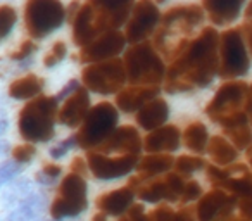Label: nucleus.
Instances as JSON below:
<instances>
[{"label": "nucleus", "mask_w": 252, "mask_h": 221, "mask_svg": "<svg viewBox=\"0 0 252 221\" xmlns=\"http://www.w3.org/2000/svg\"><path fill=\"white\" fill-rule=\"evenodd\" d=\"M220 33L213 26H206L190 42V45L171 61L166 69L164 90L168 94L192 92L213 83L220 67Z\"/></svg>", "instance_id": "1"}, {"label": "nucleus", "mask_w": 252, "mask_h": 221, "mask_svg": "<svg viewBox=\"0 0 252 221\" xmlns=\"http://www.w3.org/2000/svg\"><path fill=\"white\" fill-rule=\"evenodd\" d=\"M135 0H87L73 18V42L83 49L97 36L119 32L131 14Z\"/></svg>", "instance_id": "2"}, {"label": "nucleus", "mask_w": 252, "mask_h": 221, "mask_svg": "<svg viewBox=\"0 0 252 221\" xmlns=\"http://www.w3.org/2000/svg\"><path fill=\"white\" fill-rule=\"evenodd\" d=\"M206 12L200 5H176L164 12L154 36V49L169 61H175L199 33Z\"/></svg>", "instance_id": "3"}, {"label": "nucleus", "mask_w": 252, "mask_h": 221, "mask_svg": "<svg viewBox=\"0 0 252 221\" xmlns=\"http://www.w3.org/2000/svg\"><path fill=\"white\" fill-rule=\"evenodd\" d=\"M123 66L126 81L140 87H159L166 76L164 61L151 42L135 43L125 52Z\"/></svg>", "instance_id": "4"}, {"label": "nucleus", "mask_w": 252, "mask_h": 221, "mask_svg": "<svg viewBox=\"0 0 252 221\" xmlns=\"http://www.w3.org/2000/svg\"><path fill=\"white\" fill-rule=\"evenodd\" d=\"M57 105L59 102L54 97L40 95L23 107L21 114H19L18 128L21 137L28 144L49 142L54 137Z\"/></svg>", "instance_id": "5"}, {"label": "nucleus", "mask_w": 252, "mask_h": 221, "mask_svg": "<svg viewBox=\"0 0 252 221\" xmlns=\"http://www.w3.org/2000/svg\"><path fill=\"white\" fill-rule=\"evenodd\" d=\"M118 121L119 114L116 105L111 102H98L88 111L83 123L80 125V131L76 133L78 145L87 151L97 149L118 128Z\"/></svg>", "instance_id": "6"}, {"label": "nucleus", "mask_w": 252, "mask_h": 221, "mask_svg": "<svg viewBox=\"0 0 252 221\" xmlns=\"http://www.w3.org/2000/svg\"><path fill=\"white\" fill-rule=\"evenodd\" d=\"M66 21V9L61 0H26L25 23L32 38H45Z\"/></svg>", "instance_id": "7"}, {"label": "nucleus", "mask_w": 252, "mask_h": 221, "mask_svg": "<svg viewBox=\"0 0 252 221\" xmlns=\"http://www.w3.org/2000/svg\"><path fill=\"white\" fill-rule=\"evenodd\" d=\"M220 67L218 74L224 80L242 78L251 69V56L242 38L240 28H230L220 35Z\"/></svg>", "instance_id": "8"}, {"label": "nucleus", "mask_w": 252, "mask_h": 221, "mask_svg": "<svg viewBox=\"0 0 252 221\" xmlns=\"http://www.w3.org/2000/svg\"><path fill=\"white\" fill-rule=\"evenodd\" d=\"M83 87L98 95H114L125 88L126 71L123 59H109L102 63L87 64L81 71Z\"/></svg>", "instance_id": "9"}, {"label": "nucleus", "mask_w": 252, "mask_h": 221, "mask_svg": "<svg viewBox=\"0 0 252 221\" xmlns=\"http://www.w3.org/2000/svg\"><path fill=\"white\" fill-rule=\"evenodd\" d=\"M87 182L81 175L69 173L59 187V195L50 206L52 220L61 221L64 218H74L81 214L88 206Z\"/></svg>", "instance_id": "10"}, {"label": "nucleus", "mask_w": 252, "mask_h": 221, "mask_svg": "<svg viewBox=\"0 0 252 221\" xmlns=\"http://www.w3.org/2000/svg\"><path fill=\"white\" fill-rule=\"evenodd\" d=\"M161 23V12L154 0H137L131 9V14L125 25L126 43L147 42V38L158 30Z\"/></svg>", "instance_id": "11"}, {"label": "nucleus", "mask_w": 252, "mask_h": 221, "mask_svg": "<svg viewBox=\"0 0 252 221\" xmlns=\"http://www.w3.org/2000/svg\"><path fill=\"white\" fill-rule=\"evenodd\" d=\"M249 85L244 81H226L216 90L213 100L207 104L206 113L216 123H223L233 114L244 111V102L247 97Z\"/></svg>", "instance_id": "12"}, {"label": "nucleus", "mask_w": 252, "mask_h": 221, "mask_svg": "<svg viewBox=\"0 0 252 221\" xmlns=\"http://www.w3.org/2000/svg\"><path fill=\"white\" fill-rule=\"evenodd\" d=\"M138 156H111L98 154L95 151H90L87 156V168L92 171V175L98 180H116L126 176L133 168H137Z\"/></svg>", "instance_id": "13"}, {"label": "nucleus", "mask_w": 252, "mask_h": 221, "mask_svg": "<svg viewBox=\"0 0 252 221\" xmlns=\"http://www.w3.org/2000/svg\"><path fill=\"white\" fill-rule=\"evenodd\" d=\"M126 38L121 32H109L97 36L92 43L85 45L80 52V61L83 64H95L102 61L116 59L125 50Z\"/></svg>", "instance_id": "14"}, {"label": "nucleus", "mask_w": 252, "mask_h": 221, "mask_svg": "<svg viewBox=\"0 0 252 221\" xmlns=\"http://www.w3.org/2000/svg\"><path fill=\"white\" fill-rule=\"evenodd\" d=\"M144 149L140 133L133 126H119L112 131V135L95 149L98 154H119V156H138Z\"/></svg>", "instance_id": "15"}, {"label": "nucleus", "mask_w": 252, "mask_h": 221, "mask_svg": "<svg viewBox=\"0 0 252 221\" xmlns=\"http://www.w3.org/2000/svg\"><path fill=\"white\" fill-rule=\"evenodd\" d=\"M88 111H90V95L87 88L80 87L71 97L64 100L59 111V121L67 128H76L83 123Z\"/></svg>", "instance_id": "16"}, {"label": "nucleus", "mask_w": 252, "mask_h": 221, "mask_svg": "<svg viewBox=\"0 0 252 221\" xmlns=\"http://www.w3.org/2000/svg\"><path fill=\"white\" fill-rule=\"evenodd\" d=\"M182 133L175 125H164L151 131L144 140V151L149 154H171L178 151Z\"/></svg>", "instance_id": "17"}, {"label": "nucleus", "mask_w": 252, "mask_h": 221, "mask_svg": "<svg viewBox=\"0 0 252 221\" xmlns=\"http://www.w3.org/2000/svg\"><path fill=\"white\" fill-rule=\"evenodd\" d=\"M245 0H202V5L214 26H228L242 14Z\"/></svg>", "instance_id": "18"}, {"label": "nucleus", "mask_w": 252, "mask_h": 221, "mask_svg": "<svg viewBox=\"0 0 252 221\" xmlns=\"http://www.w3.org/2000/svg\"><path fill=\"white\" fill-rule=\"evenodd\" d=\"M156 97H159V87L131 85V87L123 88L119 94H116V109H119L123 113H135Z\"/></svg>", "instance_id": "19"}, {"label": "nucleus", "mask_w": 252, "mask_h": 221, "mask_svg": "<svg viewBox=\"0 0 252 221\" xmlns=\"http://www.w3.org/2000/svg\"><path fill=\"white\" fill-rule=\"evenodd\" d=\"M220 125L223 126L226 137L230 138L228 142L237 151H245V149H249L252 145V126L244 111L233 114V116H230Z\"/></svg>", "instance_id": "20"}, {"label": "nucleus", "mask_w": 252, "mask_h": 221, "mask_svg": "<svg viewBox=\"0 0 252 221\" xmlns=\"http://www.w3.org/2000/svg\"><path fill=\"white\" fill-rule=\"evenodd\" d=\"M169 118V105L164 98L156 97L151 102L137 111V123L140 128L147 131H154L158 128L164 126Z\"/></svg>", "instance_id": "21"}, {"label": "nucleus", "mask_w": 252, "mask_h": 221, "mask_svg": "<svg viewBox=\"0 0 252 221\" xmlns=\"http://www.w3.org/2000/svg\"><path fill=\"white\" fill-rule=\"evenodd\" d=\"M233 202L235 199L224 190H211L200 199L199 206H197V218L199 221H211L221 209H224L226 206H233Z\"/></svg>", "instance_id": "22"}, {"label": "nucleus", "mask_w": 252, "mask_h": 221, "mask_svg": "<svg viewBox=\"0 0 252 221\" xmlns=\"http://www.w3.org/2000/svg\"><path fill=\"white\" fill-rule=\"evenodd\" d=\"M45 211V199L40 193L33 192L18 207L9 211L5 221H42Z\"/></svg>", "instance_id": "23"}, {"label": "nucleus", "mask_w": 252, "mask_h": 221, "mask_svg": "<svg viewBox=\"0 0 252 221\" xmlns=\"http://www.w3.org/2000/svg\"><path fill=\"white\" fill-rule=\"evenodd\" d=\"M133 202V190L131 189H118L112 192L105 193V195L98 197L97 199V207L100 211H104L105 214H118L125 213L128 207Z\"/></svg>", "instance_id": "24"}, {"label": "nucleus", "mask_w": 252, "mask_h": 221, "mask_svg": "<svg viewBox=\"0 0 252 221\" xmlns=\"http://www.w3.org/2000/svg\"><path fill=\"white\" fill-rule=\"evenodd\" d=\"M43 78L36 76V74H26L23 78L14 80L9 85V95L16 100H30V98H36L43 90Z\"/></svg>", "instance_id": "25"}, {"label": "nucleus", "mask_w": 252, "mask_h": 221, "mask_svg": "<svg viewBox=\"0 0 252 221\" xmlns=\"http://www.w3.org/2000/svg\"><path fill=\"white\" fill-rule=\"evenodd\" d=\"M207 152L214 164L218 166H228L238 158V151L223 137H213L207 142Z\"/></svg>", "instance_id": "26"}, {"label": "nucleus", "mask_w": 252, "mask_h": 221, "mask_svg": "<svg viewBox=\"0 0 252 221\" xmlns=\"http://www.w3.org/2000/svg\"><path fill=\"white\" fill-rule=\"evenodd\" d=\"M183 138V144L185 147L189 149L190 152H195L197 156L206 152L207 149V142H209V133H207V128L204 123H190L189 126L185 128L182 135Z\"/></svg>", "instance_id": "27"}, {"label": "nucleus", "mask_w": 252, "mask_h": 221, "mask_svg": "<svg viewBox=\"0 0 252 221\" xmlns=\"http://www.w3.org/2000/svg\"><path fill=\"white\" fill-rule=\"evenodd\" d=\"M35 192L33 190L32 182L28 180H14L12 183H9V187L5 189V192L2 193V204H4L5 209H14L25 199H28L32 193Z\"/></svg>", "instance_id": "28"}, {"label": "nucleus", "mask_w": 252, "mask_h": 221, "mask_svg": "<svg viewBox=\"0 0 252 221\" xmlns=\"http://www.w3.org/2000/svg\"><path fill=\"white\" fill-rule=\"evenodd\" d=\"M173 164H175V159L171 154H147L137 162V169L147 176H156L171 169Z\"/></svg>", "instance_id": "29"}, {"label": "nucleus", "mask_w": 252, "mask_h": 221, "mask_svg": "<svg viewBox=\"0 0 252 221\" xmlns=\"http://www.w3.org/2000/svg\"><path fill=\"white\" fill-rule=\"evenodd\" d=\"M16 21H18L16 9L11 5H0V40L7 38L11 35Z\"/></svg>", "instance_id": "30"}, {"label": "nucleus", "mask_w": 252, "mask_h": 221, "mask_svg": "<svg viewBox=\"0 0 252 221\" xmlns=\"http://www.w3.org/2000/svg\"><path fill=\"white\" fill-rule=\"evenodd\" d=\"M23 168H25V166L16 162L14 159L0 162V189L14 182V180L23 173Z\"/></svg>", "instance_id": "31"}, {"label": "nucleus", "mask_w": 252, "mask_h": 221, "mask_svg": "<svg viewBox=\"0 0 252 221\" xmlns=\"http://www.w3.org/2000/svg\"><path fill=\"white\" fill-rule=\"evenodd\" d=\"M175 166L178 169V173H185V175H190V173H195L199 169H202L206 166L202 158L199 156H180L175 161Z\"/></svg>", "instance_id": "32"}, {"label": "nucleus", "mask_w": 252, "mask_h": 221, "mask_svg": "<svg viewBox=\"0 0 252 221\" xmlns=\"http://www.w3.org/2000/svg\"><path fill=\"white\" fill-rule=\"evenodd\" d=\"M140 197L145 202H159L161 199H166V183L164 180L159 182H152L151 185H147L145 189L140 190Z\"/></svg>", "instance_id": "33"}, {"label": "nucleus", "mask_w": 252, "mask_h": 221, "mask_svg": "<svg viewBox=\"0 0 252 221\" xmlns=\"http://www.w3.org/2000/svg\"><path fill=\"white\" fill-rule=\"evenodd\" d=\"M66 56H67L66 43H64V42H56L52 45V49L47 52L45 59H43V64H45V67H54V66H57L59 63H63Z\"/></svg>", "instance_id": "34"}, {"label": "nucleus", "mask_w": 252, "mask_h": 221, "mask_svg": "<svg viewBox=\"0 0 252 221\" xmlns=\"http://www.w3.org/2000/svg\"><path fill=\"white\" fill-rule=\"evenodd\" d=\"M61 173H63L61 166L45 164V166H43V169H40V171L36 173V182H38L40 185L50 187V185H54V183L57 182V178L61 176Z\"/></svg>", "instance_id": "35"}, {"label": "nucleus", "mask_w": 252, "mask_h": 221, "mask_svg": "<svg viewBox=\"0 0 252 221\" xmlns=\"http://www.w3.org/2000/svg\"><path fill=\"white\" fill-rule=\"evenodd\" d=\"M36 154V149L33 147L32 144H23V145H18V147L12 151V158H14L16 162L19 164H28Z\"/></svg>", "instance_id": "36"}, {"label": "nucleus", "mask_w": 252, "mask_h": 221, "mask_svg": "<svg viewBox=\"0 0 252 221\" xmlns=\"http://www.w3.org/2000/svg\"><path fill=\"white\" fill-rule=\"evenodd\" d=\"M74 145H78L76 135H73V137H67L66 140H63L61 144L54 145V147L49 151V154H50V158H52V159H63L64 156H66L67 152L74 147Z\"/></svg>", "instance_id": "37"}, {"label": "nucleus", "mask_w": 252, "mask_h": 221, "mask_svg": "<svg viewBox=\"0 0 252 221\" xmlns=\"http://www.w3.org/2000/svg\"><path fill=\"white\" fill-rule=\"evenodd\" d=\"M36 43H33V42H30V40H26V42H23L21 43V47H19L18 50H16L14 54H12V59L14 61H25V59H30V57L33 56V54L36 52Z\"/></svg>", "instance_id": "38"}, {"label": "nucleus", "mask_w": 252, "mask_h": 221, "mask_svg": "<svg viewBox=\"0 0 252 221\" xmlns=\"http://www.w3.org/2000/svg\"><path fill=\"white\" fill-rule=\"evenodd\" d=\"M202 195V190H200V185L197 182H185V187H183V192H182V199L185 202H190V200H195Z\"/></svg>", "instance_id": "39"}, {"label": "nucleus", "mask_w": 252, "mask_h": 221, "mask_svg": "<svg viewBox=\"0 0 252 221\" xmlns=\"http://www.w3.org/2000/svg\"><path fill=\"white\" fill-rule=\"evenodd\" d=\"M80 87H81V85H80V81H78V80H69L66 85H64V88H63V90H59V94H57L54 98H56L57 102H61V100H66V98H67V97H71V95H73L74 92H76Z\"/></svg>", "instance_id": "40"}, {"label": "nucleus", "mask_w": 252, "mask_h": 221, "mask_svg": "<svg viewBox=\"0 0 252 221\" xmlns=\"http://www.w3.org/2000/svg\"><path fill=\"white\" fill-rule=\"evenodd\" d=\"M240 33L245 42V47H247V50H249V56L252 57V19H247V21L242 25Z\"/></svg>", "instance_id": "41"}, {"label": "nucleus", "mask_w": 252, "mask_h": 221, "mask_svg": "<svg viewBox=\"0 0 252 221\" xmlns=\"http://www.w3.org/2000/svg\"><path fill=\"white\" fill-rule=\"evenodd\" d=\"M238 207L245 218H252V192L238 197Z\"/></svg>", "instance_id": "42"}, {"label": "nucleus", "mask_w": 252, "mask_h": 221, "mask_svg": "<svg viewBox=\"0 0 252 221\" xmlns=\"http://www.w3.org/2000/svg\"><path fill=\"white\" fill-rule=\"evenodd\" d=\"M128 221H147V218H145L142 206H133V207H131V209H130V218H128Z\"/></svg>", "instance_id": "43"}, {"label": "nucleus", "mask_w": 252, "mask_h": 221, "mask_svg": "<svg viewBox=\"0 0 252 221\" xmlns=\"http://www.w3.org/2000/svg\"><path fill=\"white\" fill-rule=\"evenodd\" d=\"M85 169H88V168H87V164H85L83 159H80V158L74 159V161H73V173L83 176L85 175Z\"/></svg>", "instance_id": "44"}, {"label": "nucleus", "mask_w": 252, "mask_h": 221, "mask_svg": "<svg viewBox=\"0 0 252 221\" xmlns=\"http://www.w3.org/2000/svg\"><path fill=\"white\" fill-rule=\"evenodd\" d=\"M7 128H9V120L4 116V114H0V137L7 131Z\"/></svg>", "instance_id": "45"}, {"label": "nucleus", "mask_w": 252, "mask_h": 221, "mask_svg": "<svg viewBox=\"0 0 252 221\" xmlns=\"http://www.w3.org/2000/svg\"><path fill=\"white\" fill-rule=\"evenodd\" d=\"M169 221H193V220L189 216H185V214H173V218Z\"/></svg>", "instance_id": "46"}, {"label": "nucleus", "mask_w": 252, "mask_h": 221, "mask_svg": "<svg viewBox=\"0 0 252 221\" xmlns=\"http://www.w3.org/2000/svg\"><path fill=\"white\" fill-rule=\"evenodd\" d=\"M245 18H247V19H252V0L249 2L247 9H245Z\"/></svg>", "instance_id": "47"}, {"label": "nucleus", "mask_w": 252, "mask_h": 221, "mask_svg": "<svg viewBox=\"0 0 252 221\" xmlns=\"http://www.w3.org/2000/svg\"><path fill=\"white\" fill-rule=\"evenodd\" d=\"M92 221H107V220H105L104 214H95L94 220H92Z\"/></svg>", "instance_id": "48"}, {"label": "nucleus", "mask_w": 252, "mask_h": 221, "mask_svg": "<svg viewBox=\"0 0 252 221\" xmlns=\"http://www.w3.org/2000/svg\"><path fill=\"white\" fill-rule=\"evenodd\" d=\"M247 158H249V162L252 164V147L249 149V154H247Z\"/></svg>", "instance_id": "49"}, {"label": "nucleus", "mask_w": 252, "mask_h": 221, "mask_svg": "<svg viewBox=\"0 0 252 221\" xmlns=\"http://www.w3.org/2000/svg\"><path fill=\"white\" fill-rule=\"evenodd\" d=\"M156 4H164V2H168V0H154Z\"/></svg>", "instance_id": "50"}, {"label": "nucleus", "mask_w": 252, "mask_h": 221, "mask_svg": "<svg viewBox=\"0 0 252 221\" xmlns=\"http://www.w3.org/2000/svg\"><path fill=\"white\" fill-rule=\"evenodd\" d=\"M121 221H128V218H125V220H121Z\"/></svg>", "instance_id": "51"}]
</instances>
